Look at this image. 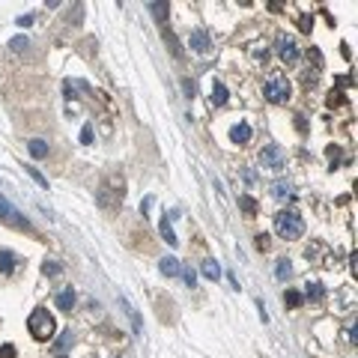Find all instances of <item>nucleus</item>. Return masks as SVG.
Returning a JSON list of instances; mask_svg holds the SVG:
<instances>
[{
	"mask_svg": "<svg viewBox=\"0 0 358 358\" xmlns=\"http://www.w3.org/2000/svg\"><path fill=\"white\" fill-rule=\"evenodd\" d=\"M275 233H278L281 239L293 242V239H298V236L304 233V221H301L295 212L284 209V212H278V215H275Z\"/></svg>",
	"mask_w": 358,
	"mask_h": 358,
	"instance_id": "1",
	"label": "nucleus"
},
{
	"mask_svg": "<svg viewBox=\"0 0 358 358\" xmlns=\"http://www.w3.org/2000/svg\"><path fill=\"white\" fill-rule=\"evenodd\" d=\"M27 328H30V334L36 340H48V337L57 331V323H54V317H51L45 308H36L30 314V320H27Z\"/></svg>",
	"mask_w": 358,
	"mask_h": 358,
	"instance_id": "2",
	"label": "nucleus"
},
{
	"mask_svg": "<svg viewBox=\"0 0 358 358\" xmlns=\"http://www.w3.org/2000/svg\"><path fill=\"white\" fill-rule=\"evenodd\" d=\"M263 93L269 101H275V105H284L287 98H290V81L284 78V75H272L266 84H263Z\"/></svg>",
	"mask_w": 358,
	"mask_h": 358,
	"instance_id": "3",
	"label": "nucleus"
},
{
	"mask_svg": "<svg viewBox=\"0 0 358 358\" xmlns=\"http://www.w3.org/2000/svg\"><path fill=\"white\" fill-rule=\"evenodd\" d=\"M278 54L287 66H295L298 63V48H295L293 36H278Z\"/></svg>",
	"mask_w": 358,
	"mask_h": 358,
	"instance_id": "4",
	"label": "nucleus"
},
{
	"mask_svg": "<svg viewBox=\"0 0 358 358\" xmlns=\"http://www.w3.org/2000/svg\"><path fill=\"white\" fill-rule=\"evenodd\" d=\"M260 162L266 164V167H272V170H275V167H281V164H284V159H281V149H278V146H266V149L260 152Z\"/></svg>",
	"mask_w": 358,
	"mask_h": 358,
	"instance_id": "5",
	"label": "nucleus"
},
{
	"mask_svg": "<svg viewBox=\"0 0 358 358\" xmlns=\"http://www.w3.org/2000/svg\"><path fill=\"white\" fill-rule=\"evenodd\" d=\"M251 134H254V131H251L248 123H236V126L230 129V140H233V143H248Z\"/></svg>",
	"mask_w": 358,
	"mask_h": 358,
	"instance_id": "6",
	"label": "nucleus"
},
{
	"mask_svg": "<svg viewBox=\"0 0 358 358\" xmlns=\"http://www.w3.org/2000/svg\"><path fill=\"white\" fill-rule=\"evenodd\" d=\"M15 266H18V257L12 251H0V275H12Z\"/></svg>",
	"mask_w": 358,
	"mask_h": 358,
	"instance_id": "7",
	"label": "nucleus"
},
{
	"mask_svg": "<svg viewBox=\"0 0 358 358\" xmlns=\"http://www.w3.org/2000/svg\"><path fill=\"white\" fill-rule=\"evenodd\" d=\"M203 275H206V281H221V266L212 257H206L203 260Z\"/></svg>",
	"mask_w": 358,
	"mask_h": 358,
	"instance_id": "8",
	"label": "nucleus"
},
{
	"mask_svg": "<svg viewBox=\"0 0 358 358\" xmlns=\"http://www.w3.org/2000/svg\"><path fill=\"white\" fill-rule=\"evenodd\" d=\"M57 308L60 311H72L75 308V290L72 287H66L63 293H57Z\"/></svg>",
	"mask_w": 358,
	"mask_h": 358,
	"instance_id": "9",
	"label": "nucleus"
},
{
	"mask_svg": "<svg viewBox=\"0 0 358 358\" xmlns=\"http://www.w3.org/2000/svg\"><path fill=\"white\" fill-rule=\"evenodd\" d=\"M159 269H162V275H170V278H173V275H179V260H176V257H162V260H159Z\"/></svg>",
	"mask_w": 358,
	"mask_h": 358,
	"instance_id": "10",
	"label": "nucleus"
},
{
	"mask_svg": "<svg viewBox=\"0 0 358 358\" xmlns=\"http://www.w3.org/2000/svg\"><path fill=\"white\" fill-rule=\"evenodd\" d=\"M275 275H278L281 281H287V278H293V263L287 260V257H281V260L275 263Z\"/></svg>",
	"mask_w": 358,
	"mask_h": 358,
	"instance_id": "11",
	"label": "nucleus"
},
{
	"mask_svg": "<svg viewBox=\"0 0 358 358\" xmlns=\"http://www.w3.org/2000/svg\"><path fill=\"white\" fill-rule=\"evenodd\" d=\"M159 227H162V236H164V242L176 248V245H179V239H176V233H173V227H170V218H164V221H162V224H159Z\"/></svg>",
	"mask_w": 358,
	"mask_h": 358,
	"instance_id": "12",
	"label": "nucleus"
},
{
	"mask_svg": "<svg viewBox=\"0 0 358 358\" xmlns=\"http://www.w3.org/2000/svg\"><path fill=\"white\" fill-rule=\"evenodd\" d=\"M212 105H215V108L227 105V87H224V84H215V87H212Z\"/></svg>",
	"mask_w": 358,
	"mask_h": 358,
	"instance_id": "13",
	"label": "nucleus"
},
{
	"mask_svg": "<svg viewBox=\"0 0 358 358\" xmlns=\"http://www.w3.org/2000/svg\"><path fill=\"white\" fill-rule=\"evenodd\" d=\"M191 48H194L197 54L209 51V36H206V33H194V36H191Z\"/></svg>",
	"mask_w": 358,
	"mask_h": 358,
	"instance_id": "14",
	"label": "nucleus"
},
{
	"mask_svg": "<svg viewBox=\"0 0 358 358\" xmlns=\"http://www.w3.org/2000/svg\"><path fill=\"white\" fill-rule=\"evenodd\" d=\"M30 152H33V159H45V156H48V143L33 137V140H30Z\"/></svg>",
	"mask_w": 358,
	"mask_h": 358,
	"instance_id": "15",
	"label": "nucleus"
},
{
	"mask_svg": "<svg viewBox=\"0 0 358 358\" xmlns=\"http://www.w3.org/2000/svg\"><path fill=\"white\" fill-rule=\"evenodd\" d=\"M323 295H326L323 284H317V281H311V284H308V298H311V301H323Z\"/></svg>",
	"mask_w": 358,
	"mask_h": 358,
	"instance_id": "16",
	"label": "nucleus"
},
{
	"mask_svg": "<svg viewBox=\"0 0 358 358\" xmlns=\"http://www.w3.org/2000/svg\"><path fill=\"white\" fill-rule=\"evenodd\" d=\"M149 9H152V18H156V21H167V9H170V6H167V3H149Z\"/></svg>",
	"mask_w": 358,
	"mask_h": 358,
	"instance_id": "17",
	"label": "nucleus"
},
{
	"mask_svg": "<svg viewBox=\"0 0 358 358\" xmlns=\"http://www.w3.org/2000/svg\"><path fill=\"white\" fill-rule=\"evenodd\" d=\"M12 212H15V209H12V203H9L6 197L0 194V221H6V218H12Z\"/></svg>",
	"mask_w": 358,
	"mask_h": 358,
	"instance_id": "18",
	"label": "nucleus"
},
{
	"mask_svg": "<svg viewBox=\"0 0 358 358\" xmlns=\"http://www.w3.org/2000/svg\"><path fill=\"white\" fill-rule=\"evenodd\" d=\"M63 269H60V263H54V260H48L45 266H42V275H48V278H54V275H60Z\"/></svg>",
	"mask_w": 358,
	"mask_h": 358,
	"instance_id": "19",
	"label": "nucleus"
},
{
	"mask_svg": "<svg viewBox=\"0 0 358 358\" xmlns=\"http://www.w3.org/2000/svg\"><path fill=\"white\" fill-rule=\"evenodd\" d=\"M182 281H185L188 287H194V284H197V272L191 269V266H185V269H182Z\"/></svg>",
	"mask_w": 358,
	"mask_h": 358,
	"instance_id": "20",
	"label": "nucleus"
},
{
	"mask_svg": "<svg viewBox=\"0 0 358 358\" xmlns=\"http://www.w3.org/2000/svg\"><path fill=\"white\" fill-rule=\"evenodd\" d=\"M239 203H242V212H251V215L257 212V200H254V197H242Z\"/></svg>",
	"mask_w": 358,
	"mask_h": 358,
	"instance_id": "21",
	"label": "nucleus"
},
{
	"mask_svg": "<svg viewBox=\"0 0 358 358\" xmlns=\"http://www.w3.org/2000/svg\"><path fill=\"white\" fill-rule=\"evenodd\" d=\"M27 173L36 179V185H39V188H48V179H45L42 173H36V167H30V164H27Z\"/></svg>",
	"mask_w": 358,
	"mask_h": 358,
	"instance_id": "22",
	"label": "nucleus"
},
{
	"mask_svg": "<svg viewBox=\"0 0 358 358\" xmlns=\"http://www.w3.org/2000/svg\"><path fill=\"white\" fill-rule=\"evenodd\" d=\"M284 298H287V308H295V304H301V298H304V295L295 293V290H290V293L284 295Z\"/></svg>",
	"mask_w": 358,
	"mask_h": 358,
	"instance_id": "23",
	"label": "nucleus"
},
{
	"mask_svg": "<svg viewBox=\"0 0 358 358\" xmlns=\"http://www.w3.org/2000/svg\"><path fill=\"white\" fill-rule=\"evenodd\" d=\"M9 45H12L15 51H24V48H27V36H15V39H12Z\"/></svg>",
	"mask_w": 358,
	"mask_h": 358,
	"instance_id": "24",
	"label": "nucleus"
},
{
	"mask_svg": "<svg viewBox=\"0 0 358 358\" xmlns=\"http://www.w3.org/2000/svg\"><path fill=\"white\" fill-rule=\"evenodd\" d=\"M308 57H311V63H323V54H320V48H311V51H308Z\"/></svg>",
	"mask_w": 358,
	"mask_h": 358,
	"instance_id": "25",
	"label": "nucleus"
},
{
	"mask_svg": "<svg viewBox=\"0 0 358 358\" xmlns=\"http://www.w3.org/2000/svg\"><path fill=\"white\" fill-rule=\"evenodd\" d=\"M81 143H93V131H90V129L81 131Z\"/></svg>",
	"mask_w": 358,
	"mask_h": 358,
	"instance_id": "26",
	"label": "nucleus"
},
{
	"mask_svg": "<svg viewBox=\"0 0 358 358\" xmlns=\"http://www.w3.org/2000/svg\"><path fill=\"white\" fill-rule=\"evenodd\" d=\"M328 156H331V167H337V156H340V149H337V146H331V149H328Z\"/></svg>",
	"mask_w": 358,
	"mask_h": 358,
	"instance_id": "27",
	"label": "nucleus"
},
{
	"mask_svg": "<svg viewBox=\"0 0 358 358\" xmlns=\"http://www.w3.org/2000/svg\"><path fill=\"white\" fill-rule=\"evenodd\" d=\"M0 358H15V349H12V346H3V349H0Z\"/></svg>",
	"mask_w": 358,
	"mask_h": 358,
	"instance_id": "28",
	"label": "nucleus"
},
{
	"mask_svg": "<svg viewBox=\"0 0 358 358\" xmlns=\"http://www.w3.org/2000/svg\"><path fill=\"white\" fill-rule=\"evenodd\" d=\"M18 24H21V27H30V24H33V15H21V18H18Z\"/></svg>",
	"mask_w": 358,
	"mask_h": 358,
	"instance_id": "29",
	"label": "nucleus"
},
{
	"mask_svg": "<svg viewBox=\"0 0 358 358\" xmlns=\"http://www.w3.org/2000/svg\"><path fill=\"white\" fill-rule=\"evenodd\" d=\"M185 96L188 98L194 96V81H185Z\"/></svg>",
	"mask_w": 358,
	"mask_h": 358,
	"instance_id": "30",
	"label": "nucleus"
},
{
	"mask_svg": "<svg viewBox=\"0 0 358 358\" xmlns=\"http://www.w3.org/2000/svg\"><path fill=\"white\" fill-rule=\"evenodd\" d=\"M301 30H304V33L311 30V15H304V18H301Z\"/></svg>",
	"mask_w": 358,
	"mask_h": 358,
	"instance_id": "31",
	"label": "nucleus"
},
{
	"mask_svg": "<svg viewBox=\"0 0 358 358\" xmlns=\"http://www.w3.org/2000/svg\"><path fill=\"white\" fill-rule=\"evenodd\" d=\"M57 358H66V355H57Z\"/></svg>",
	"mask_w": 358,
	"mask_h": 358,
	"instance_id": "32",
	"label": "nucleus"
}]
</instances>
